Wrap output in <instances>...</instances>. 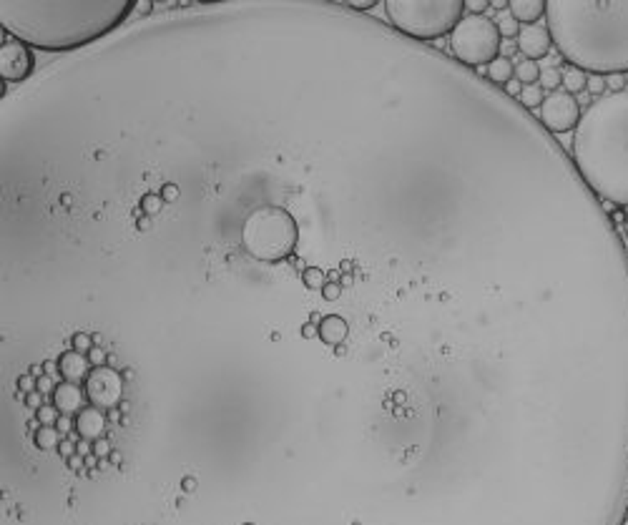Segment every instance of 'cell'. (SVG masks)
<instances>
[{
    "label": "cell",
    "mask_w": 628,
    "mask_h": 525,
    "mask_svg": "<svg viewBox=\"0 0 628 525\" xmlns=\"http://www.w3.org/2000/svg\"><path fill=\"white\" fill-rule=\"evenodd\" d=\"M133 0H3V33L28 48L71 51L111 33L133 10Z\"/></svg>",
    "instance_id": "1"
},
{
    "label": "cell",
    "mask_w": 628,
    "mask_h": 525,
    "mask_svg": "<svg viewBox=\"0 0 628 525\" xmlns=\"http://www.w3.org/2000/svg\"><path fill=\"white\" fill-rule=\"evenodd\" d=\"M548 33L573 68L593 76L628 74V3L548 0Z\"/></svg>",
    "instance_id": "2"
},
{
    "label": "cell",
    "mask_w": 628,
    "mask_h": 525,
    "mask_svg": "<svg viewBox=\"0 0 628 525\" xmlns=\"http://www.w3.org/2000/svg\"><path fill=\"white\" fill-rule=\"evenodd\" d=\"M573 166L601 201L628 206V91L603 96L581 116Z\"/></svg>",
    "instance_id": "3"
},
{
    "label": "cell",
    "mask_w": 628,
    "mask_h": 525,
    "mask_svg": "<svg viewBox=\"0 0 628 525\" xmlns=\"http://www.w3.org/2000/svg\"><path fill=\"white\" fill-rule=\"evenodd\" d=\"M297 239H300V226L284 206H256L241 221V247L256 262H284L287 256H292Z\"/></svg>",
    "instance_id": "4"
},
{
    "label": "cell",
    "mask_w": 628,
    "mask_h": 525,
    "mask_svg": "<svg viewBox=\"0 0 628 525\" xmlns=\"http://www.w3.org/2000/svg\"><path fill=\"white\" fill-rule=\"evenodd\" d=\"M465 0H388L390 25L410 41H438L462 21Z\"/></svg>",
    "instance_id": "5"
},
{
    "label": "cell",
    "mask_w": 628,
    "mask_h": 525,
    "mask_svg": "<svg viewBox=\"0 0 628 525\" xmlns=\"http://www.w3.org/2000/svg\"><path fill=\"white\" fill-rule=\"evenodd\" d=\"M450 48L455 58L465 66H490L500 51L497 25L485 15H468L455 25L450 36Z\"/></svg>",
    "instance_id": "6"
},
{
    "label": "cell",
    "mask_w": 628,
    "mask_h": 525,
    "mask_svg": "<svg viewBox=\"0 0 628 525\" xmlns=\"http://www.w3.org/2000/svg\"><path fill=\"white\" fill-rule=\"evenodd\" d=\"M86 397L93 407L111 412L116 410L126 397V382L124 375L113 367H93L86 379Z\"/></svg>",
    "instance_id": "7"
},
{
    "label": "cell",
    "mask_w": 628,
    "mask_h": 525,
    "mask_svg": "<svg viewBox=\"0 0 628 525\" xmlns=\"http://www.w3.org/2000/svg\"><path fill=\"white\" fill-rule=\"evenodd\" d=\"M541 118L546 124V131L550 133H565L576 129L581 121V106L570 93L555 91L550 93L541 106Z\"/></svg>",
    "instance_id": "8"
},
{
    "label": "cell",
    "mask_w": 628,
    "mask_h": 525,
    "mask_svg": "<svg viewBox=\"0 0 628 525\" xmlns=\"http://www.w3.org/2000/svg\"><path fill=\"white\" fill-rule=\"evenodd\" d=\"M33 66H36V58H33V51L28 45L3 33V45H0V78H3V83H21L33 74Z\"/></svg>",
    "instance_id": "9"
},
{
    "label": "cell",
    "mask_w": 628,
    "mask_h": 525,
    "mask_svg": "<svg viewBox=\"0 0 628 525\" xmlns=\"http://www.w3.org/2000/svg\"><path fill=\"white\" fill-rule=\"evenodd\" d=\"M312 322H317V339L324 347H339L350 339L352 335V322L350 317H344L339 312L329 314H314Z\"/></svg>",
    "instance_id": "10"
},
{
    "label": "cell",
    "mask_w": 628,
    "mask_h": 525,
    "mask_svg": "<svg viewBox=\"0 0 628 525\" xmlns=\"http://www.w3.org/2000/svg\"><path fill=\"white\" fill-rule=\"evenodd\" d=\"M550 45H553V41H550L548 28H543V25H526V28H520L518 48L526 56V60H533L535 63L538 58H546Z\"/></svg>",
    "instance_id": "11"
},
{
    "label": "cell",
    "mask_w": 628,
    "mask_h": 525,
    "mask_svg": "<svg viewBox=\"0 0 628 525\" xmlns=\"http://www.w3.org/2000/svg\"><path fill=\"white\" fill-rule=\"evenodd\" d=\"M76 432L80 435V440H88V443H96L109 435V415L98 407H83L76 415Z\"/></svg>",
    "instance_id": "12"
},
{
    "label": "cell",
    "mask_w": 628,
    "mask_h": 525,
    "mask_svg": "<svg viewBox=\"0 0 628 525\" xmlns=\"http://www.w3.org/2000/svg\"><path fill=\"white\" fill-rule=\"evenodd\" d=\"M56 365H58V372H60V377H63V382H74V385L86 382L91 370H93L86 355H80V352H76V350L60 352Z\"/></svg>",
    "instance_id": "13"
},
{
    "label": "cell",
    "mask_w": 628,
    "mask_h": 525,
    "mask_svg": "<svg viewBox=\"0 0 628 525\" xmlns=\"http://www.w3.org/2000/svg\"><path fill=\"white\" fill-rule=\"evenodd\" d=\"M83 400H86V394H83V390H80L78 385H74V382H60V385H56V390H53V405H56V410H58L60 415L80 412V410H83Z\"/></svg>",
    "instance_id": "14"
},
{
    "label": "cell",
    "mask_w": 628,
    "mask_h": 525,
    "mask_svg": "<svg viewBox=\"0 0 628 525\" xmlns=\"http://www.w3.org/2000/svg\"><path fill=\"white\" fill-rule=\"evenodd\" d=\"M508 8H511L513 18L526 25H533L546 15V0H511Z\"/></svg>",
    "instance_id": "15"
},
{
    "label": "cell",
    "mask_w": 628,
    "mask_h": 525,
    "mask_svg": "<svg viewBox=\"0 0 628 525\" xmlns=\"http://www.w3.org/2000/svg\"><path fill=\"white\" fill-rule=\"evenodd\" d=\"M60 432L58 427H45V425H41V427H36L33 430V447L41 452H56L60 445Z\"/></svg>",
    "instance_id": "16"
},
{
    "label": "cell",
    "mask_w": 628,
    "mask_h": 525,
    "mask_svg": "<svg viewBox=\"0 0 628 525\" xmlns=\"http://www.w3.org/2000/svg\"><path fill=\"white\" fill-rule=\"evenodd\" d=\"M515 76V66L508 56H497L493 63L488 66V80L490 83H497V86H505L511 83V78Z\"/></svg>",
    "instance_id": "17"
},
{
    "label": "cell",
    "mask_w": 628,
    "mask_h": 525,
    "mask_svg": "<svg viewBox=\"0 0 628 525\" xmlns=\"http://www.w3.org/2000/svg\"><path fill=\"white\" fill-rule=\"evenodd\" d=\"M561 78H563V86H565V93H570V96L581 93V91H585V86H588V76H585L581 68L568 66L561 74Z\"/></svg>",
    "instance_id": "18"
},
{
    "label": "cell",
    "mask_w": 628,
    "mask_h": 525,
    "mask_svg": "<svg viewBox=\"0 0 628 525\" xmlns=\"http://www.w3.org/2000/svg\"><path fill=\"white\" fill-rule=\"evenodd\" d=\"M538 78H541V66L533 63V60H523V63L515 66V80L523 83V86H533Z\"/></svg>",
    "instance_id": "19"
},
{
    "label": "cell",
    "mask_w": 628,
    "mask_h": 525,
    "mask_svg": "<svg viewBox=\"0 0 628 525\" xmlns=\"http://www.w3.org/2000/svg\"><path fill=\"white\" fill-rule=\"evenodd\" d=\"M302 282H304V287L307 289H314V292H322L324 287H327V271L322 269V267H307L304 269V274H302Z\"/></svg>",
    "instance_id": "20"
},
{
    "label": "cell",
    "mask_w": 628,
    "mask_h": 525,
    "mask_svg": "<svg viewBox=\"0 0 628 525\" xmlns=\"http://www.w3.org/2000/svg\"><path fill=\"white\" fill-rule=\"evenodd\" d=\"M520 103H523V109H541L543 101H546V96H543V88L541 86H523L520 88Z\"/></svg>",
    "instance_id": "21"
},
{
    "label": "cell",
    "mask_w": 628,
    "mask_h": 525,
    "mask_svg": "<svg viewBox=\"0 0 628 525\" xmlns=\"http://www.w3.org/2000/svg\"><path fill=\"white\" fill-rule=\"evenodd\" d=\"M36 420L38 425H45V427H56L60 420V412L56 410V405H43L41 410H36Z\"/></svg>",
    "instance_id": "22"
},
{
    "label": "cell",
    "mask_w": 628,
    "mask_h": 525,
    "mask_svg": "<svg viewBox=\"0 0 628 525\" xmlns=\"http://www.w3.org/2000/svg\"><path fill=\"white\" fill-rule=\"evenodd\" d=\"M71 347H74L76 352H80V355H88V352L96 347L93 335H88V332H74V337H71Z\"/></svg>",
    "instance_id": "23"
},
{
    "label": "cell",
    "mask_w": 628,
    "mask_h": 525,
    "mask_svg": "<svg viewBox=\"0 0 628 525\" xmlns=\"http://www.w3.org/2000/svg\"><path fill=\"white\" fill-rule=\"evenodd\" d=\"M495 25H497V33H500V38H513V36H518V33H520V25H518V21H515L513 15H503V18H500Z\"/></svg>",
    "instance_id": "24"
},
{
    "label": "cell",
    "mask_w": 628,
    "mask_h": 525,
    "mask_svg": "<svg viewBox=\"0 0 628 525\" xmlns=\"http://www.w3.org/2000/svg\"><path fill=\"white\" fill-rule=\"evenodd\" d=\"M322 300L324 302H339L344 297V287L339 284V277H335L332 282H327V287L322 289Z\"/></svg>",
    "instance_id": "25"
},
{
    "label": "cell",
    "mask_w": 628,
    "mask_h": 525,
    "mask_svg": "<svg viewBox=\"0 0 628 525\" xmlns=\"http://www.w3.org/2000/svg\"><path fill=\"white\" fill-rule=\"evenodd\" d=\"M164 199H161V194H146V197L141 199V209L148 214V216H154V214H159L161 209H164Z\"/></svg>",
    "instance_id": "26"
},
{
    "label": "cell",
    "mask_w": 628,
    "mask_h": 525,
    "mask_svg": "<svg viewBox=\"0 0 628 525\" xmlns=\"http://www.w3.org/2000/svg\"><path fill=\"white\" fill-rule=\"evenodd\" d=\"M15 387H18V392L23 394H30V392H38V377H33V375H21V377L15 379Z\"/></svg>",
    "instance_id": "27"
},
{
    "label": "cell",
    "mask_w": 628,
    "mask_h": 525,
    "mask_svg": "<svg viewBox=\"0 0 628 525\" xmlns=\"http://www.w3.org/2000/svg\"><path fill=\"white\" fill-rule=\"evenodd\" d=\"M56 455H58L60 460H71L74 455H78V443H74V440L63 438V440H60L58 450H56Z\"/></svg>",
    "instance_id": "28"
},
{
    "label": "cell",
    "mask_w": 628,
    "mask_h": 525,
    "mask_svg": "<svg viewBox=\"0 0 628 525\" xmlns=\"http://www.w3.org/2000/svg\"><path fill=\"white\" fill-rule=\"evenodd\" d=\"M541 86H546V88H558L563 83V78H561V74L555 71V68H546V71H541Z\"/></svg>",
    "instance_id": "29"
},
{
    "label": "cell",
    "mask_w": 628,
    "mask_h": 525,
    "mask_svg": "<svg viewBox=\"0 0 628 525\" xmlns=\"http://www.w3.org/2000/svg\"><path fill=\"white\" fill-rule=\"evenodd\" d=\"M111 452H113V443H111L109 438H101V440H96L93 443V455L98 460L111 458Z\"/></svg>",
    "instance_id": "30"
},
{
    "label": "cell",
    "mask_w": 628,
    "mask_h": 525,
    "mask_svg": "<svg viewBox=\"0 0 628 525\" xmlns=\"http://www.w3.org/2000/svg\"><path fill=\"white\" fill-rule=\"evenodd\" d=\"M86 357H88V362H91V367H106V362H109V355H106L103 347H93Z\"/></svg>",
    "instance_id": "31"
},
{
    "label": "cell",
    "mask_w": 628,
    "mask_h": 525,
    "mask_svg": "<svg viewBox=\"0 0 628 525\" xmlns=\"http://www.w3.org/2000/svg\"><path fill=\"white\" fill-rule=\"evenodd\" d=\"M488 5H490L488 0H468V3H465V8L470 10V15H482L485 10H488Z\"/></svg>",
    "instance_id": "32"
},
{
    "label": "cell",
    "mask_w": 628,
    "mask_h": 525,
    "mask_svg": "<svg viewBox=\"0 0 628 525\" xmlns=\"http://www.w3.org/2000/svg\"><path fill=\"white\" fill-rule=\"evenodd\" d=\"M161 199H164L166 204L176 201V199H179V186H176V183H166V186L161 189Z\"/></svg>",
    "instance_id": "33"
},
{
    "label": "cell",
    "mask_w": 628,
    "mask_h": 525,
    "mask_svg": "<svg viewBox=\"0 0 628 525\" xmlns=\"http://www.w3.org/2000/svg\"><path fill=\"white\" fill-rule=\"evenodd\" d=\"M45 402H43V394L41 392H30L25 394V407H33V410H41Z\"/></svg>",
    "instance_id": "34"
},
{
    "label": "cell",
    "mask_w": 628,
    "mask_h": 525,
    "mask_svg": "<svg viewBox=\"0 0 628 525\" xmlns=\"http://www.w3.org/2000/svg\"><path fill=\"white\" fill-rule=\"evenodd\" d=\"M53 390H56V385H53V379L48 377V375H43V377H38V392L43 394V397H45L48 392H53Z\"/></svg>",
    "instance_id": "35"
},
{
    "label": "cell",
    "mask_w": 628,
    "mask_h": 525,
    "mask_svg": "<svg viewBox=\"0 0 628 525\" xmlns=\"http://www.w3.org/2000/svg\"><path fill=\"white\" fill-rule=\"evenodd\" d=\"M347 5L355 8V10H370L372 5H377L374 0H347Z\"/></svg>",
    "instance_id": "36"
},
{
    "label": "cell",
    "mask_w": 628,
    "mask_h": 525,
    "mask_svg": "<svg viewBox=\"0 0 628 525\" xmlns=\"http://www.w3.org/2000/svg\"><path fill=\"white\" fill-rule=\"evenodd\" d=\"M78 455H80V458H88V455H93V445H91L88 440H80V443H78Z\"/></svg>",
    "instance_id": "37"
},
{
    "label": "cell",
    "mask_w": 628,
    "mask_h": 525,
    "mask_svg": "<svg viewBox=\"0 0 628 525\" xmlns=\"http://www.w3.org/2000/svg\"><path fill=\"white\" fill-rule=\"evenodd\" d=\"M58 432L60 435H68V430H71V420H68V415H60V420H58Z\"/></svg>",
    "instance_id": "38"
},
{
    "label": "cell",
    "mask_w": 628,
    "mask_h": 525,
    "mask_svg": "<svg viewBox=\"0 0 628 525\" xmlns=\"http://www.w3.org/2000/svg\"><path fill=\"white\" fill-rule=\"evenodd\" d=\"M518 86H520L518 80H511V83H508V86H505V88H508V93H513V96H520V88H518Z\"/></svg>",
    "instance_id": "39"
},
{
    "label": "cell",
    "mask_w": 628,
    "mask_h": 525,
    "mask_svg": "<svg viewBox=\"0 0 628 525\" xmlns=\"http://www.w3.org/2000/svg\"><path fill=\"white\" fill-rule=\"evenodd\" d=\"M588 86H591V91H596V93H601V91H603V83H601V80H591Z\"/></svg>",
    "instance_id": "40"
},
{
    "label": "cell",
    "mask_w": 628,
    "mask_h": 525,
    "mask_svg": "<svg viewBox=\"0 0 628 525\" xmlns=\"http://www.w3.org/2000/svg\"><path fill=\"white\" fill-rule=\"evenodd\" d=\"M139 229H148V219H141L139 221Z\"/></svg>",
    "instance_id": "41"
},
{
    "label": "cell",
    "mask_w": 628,
    "mask_h": 525,
    "mask_svg": "<svg viewBox=\"0 0 628 525\" xmlns=\"http://www.w3.org/2000/svg\"><path fill=\"white\" fill-rule=\"evenodd\" d=\"M626 239H628V219H626Z\"/></svg>",
    "instance_id": "42"
}]
</instances>
